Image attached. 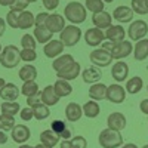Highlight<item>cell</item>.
Segmentation results:
<instances>
[{"label":"cell","mask_w":148,"mask_h":148,"mask_svg":"<svg viewBox=\"0 0 148 148\" xmlns=\"http://www.w3.org/2000/svg\"><path fill=\"white\" fill-rule=\"evenodd\" d=\"M83 116V108L77 102H70L65 107V117L68 121H79Z\"/></svg>","instance_id":"cb8c5ba5"},{"label":"cell","mask_w":148,"mask_h":148,"mask_svg":"<svg viewBox=\"0 0 148 148\" xmlns=\"http://www.w3.org/2000/svg\"><path fill=\"white\" fill-rule=\"evenodd\" d=\"M34 25H36L34 14L30 10H22L19 14V18H18V28L19 30H28L30 27H34Z\"/></svg>","instance_id":"603a6c76"},{"label":"cell","mask_w":148,"mask_h":148,"mask_svg":"<svg viewBox=\"0 0 148 148\" xmlns=\"http://www.w3.org/2000/svg\"><path fill=\"white\" fill-rule=\"evenodd\" d=\"M42 2L47 10H55L59 6V0H42Z\"/></svg>","instance_id":"bcb514c9"},{"label":"cell","mask_w":148,"mask_h":148,"mask_svg":"<svg viewBox=\"0 0 148 148\" xmlns=\"http://www.w3.org/2000/svg\"><path fill=\"white\" fill-rule=\"evenodd\" d=\"M107 126L110 129H113V130H123L126 127V117L125 114H121L119 113V111H116V113H111L107 119Z\"/></svg>","instance_id":"ac0fdd59"},{"label":"cell","mask_w":148,"mask_h":148,"mask_svg":"<svg viewBox=\"0 0 148 148\" xmlns=\"http://www.w3.org/2000/svg\"><path fill=\"white\" fill-rule=\"evenodd\" d=\"M2 51H3V47H2V45H0V53H2Z\"/></svg>","instance_id":"6125c7cd"},{"label":"cell","mask_w":148,"mask_h":148,"mask_svg":"<svg viewBox=\"0 0 148 148\" xmlns=\"http://www.w3.org/2000/svg\"><path fill=\"white\" fill-rule=\"evenodd\" d=\"M64 47H65V46H64V43L61 42V40H51V42H47V43L45 45L43 52H45V55H46L47 58L55 59V58H58L59 55H62Z\"/></svg>","instance_id":"4fadbf2b"},{"label":"cell","mask_w":148,"mask_h":148,"mask_svg":"<svg viewBox=\"0 0 148 148\" xmlns=\"http://www.w3.org/2000/svg\"><path fill=\"white\" fill-rule=\"evenodd\" d=\"M126 89L119 83H113L107 88V99L113 104H121L126 99Z\"/></svg>","instance_id":"ba28073f"},{"label":"cell","mask_w":148,"mask_h":148,"mask_svg":"<svg viewBox=\"0 0 148 148\" xmlns=\"http://www.w3.org/2000/svg\"><path fill=\"white\" fill-rule=\"evenodd\" d=\"M21 93L25 96V98H30V96H37L40 95V90H39V84L36 83V80H31V82H24L22 88H21Z\"/></svg>","instance_id":"1f68e13d"},{"label":"cell","mask_w":148,"mask_h":148,"mask_svg":"<svg viewBox=\"0 0 148 148\" xmlns=\"http://www.w3.org/2000/svg\"><path fill=\"white\" fill-rule=\"evenodd\" d=\"M104 49L110 51L113 59H123V58H127L130 53H133V45L129 42V40H125V42H120V43H104L102 45Z\"/></svg>","instance_id":"277c9868"},{"label":"cell","mask_w":148,"mask_h":148,"mask_svg":"<svg viewBox=\"0 0 148 148\" xmlns=\"http://www.w3.org/2000/svg\"><path fill=\"white\" fill-rule=\"evenodd\" d=\"M30 3L27 2V0H16L15 2V5L12 6L10 9H16V10H27V6H28Z\"/></svg>","instance_id":"7dc6e473"},{"label":"cell","mask_w":148,"mask_h":148,"mask_svg":"<svg viewBox=\"0 0 148 148\" xmlns=\"http://www.w3.org/2000/svg\"><path fill=\"white\" fill-rule=\"evenodd\" d=\"M59 147H61V148H73L70 139H62V142L59 144Z\"/></svg>","instance_id":"db71d44e"},{"label":"cell","mask_w":148,"mask_h":148,"mask_svg":"<svg viewBox=\"0 0 148 148\" xmlns=\"http://www.w3.org/2000/svg\"><path fill=\"white\" fill-rule=\"evenodd\" d=\"M86 12H88V9H86L82 3L70 2L64 9V18L68 19L73 25H79V24L86 21V16H88Z\"/></svg>","instance_id":"6da1fadb"},{"label":"cell","mask_w":148,"mask_h":148,"mask_svg":"<svg viewBox=\"0 0 148 148\" xmlns=\"http://www.w3.org/2000/svg\"><path fill=\"white\" fill-rule=\"evenodd\" d=\"M5 30H6V21L3 18H0V37L5 34Z\"/></svg>","instance_id":"f5cc1de1"},{"label":"cell","mask_w":148,"mask_h":148,"mask_svg":"<svg viewBox=\"0 0 148 148\" xmlns=\"http://www.w3.org/2000/svg\"><path fill=\"white\" fill-rule=\"evenodd\" d=\"M84 3H86L84 8L89 12H92V14H98V12L104 10V6H105L104 0H86Z\"/></svg>","instance_id":"8d00e7d4"},{"label":"cell","mask_w":148,"mask_h":148,"mask_svg":"<svg viewBox=\"0 0 148 148\" xmlns=\"http://www.w3.org/2000/svg\"><path fill=\"white\" fill-rule=\"evenodd\" d=\"M19 93L21 90L18 89V86L15 83H6L2 89H0V98L3 101H8V102H14L19 98Z\"/></svg>","instance_id":"7c38bea8"},{"label":"cell","mask_w":148,"mask_h":148,"mask_svg":"<svg viewBox=\"0 0 148 148\" xmlns=\"http://www.w3.org/2000/svg\"><path fill=\"white\" fill-rule=\"evenodd\" d=\"M145 3H147V8H148V0H145Z\"/></svg>","instance_id":"e7e4bbea"},{"label":"cell","mask_w":148,"mask_h":148,"mask_svg":"<svg viewBox=\"0 0 148 148\" xmlns=\"http://www.w3.org/2000/svg\"><path fill=\"white\" fill-rule=\"evenodd\" d=\"M18 148H31V147H30V145H24V144H22V145H19Z\"/></svg>","instance_id":"680465c9"},{"label":"cell","mask_w":148,"mask_h":148,"mask_svg":"<svg viewBox=\"0 0 148 148\" xmlns=\"http://www.w3.org/2000/svg\"><path fill=\"white\" fill-rule=\"evenodd\" d=\"M15 127V119L8 114H0V130H12Z\"/></svg>","instance_id":"74e56055"},{"label":"cell","mask_w":148,"mask_h":148,"mask_svg":"<svg viewBox=\"0 0 148 148\" xmlns=\"http://www.w3.org/2000/svg\"><path fill=\"white\" fill-rule=\"evenodd\" d=\"M53 89L56 92V95L59 98H64V96H68L71 92H73V86L70 84V82L67 80H62V79H58L53 84Z\"/></svg>","instance_id":"f1b7e54d"},{"label":"cell","mask_w":148,"mask_h":148,"mask_svg":"<svg viewBox=\"0 0 148 148\" xmlns=\"http://www.w3.org/2000/svg\"><path fill=\"white\" fill-rule=\"evenodd\" d=\"M21 46H22V49H33V51H36L37 40L31 34H24L21 37Z\"/></svg>","instance_id":"ab89813d"},{"label":"cell","mask_w":148,"mask_h":148,"mask_svg":"<svg viewBox=\"0 0 148 148\" xmlns=\"http://www.w3.org/2000/svg\"><path fill=\"white\" fill-rule=\"evenodd\" d=\"M89 58H90V62L95 67H101V68L108 67L111 62H113V56H111L110 51H107V49H104V47L92 51Z\"/></svg>","instance_id":"52a82bcc"},{"label":"cell","mask_w":148,"mask_h":148,"mask_svg":"<svg viewBox=\"0 0 148 148\" xmlns=\"http://www.w3.org/2000/svg\"><path fill=\"white\" fill-rule=\"evenodd\" d=\"M8 142V135L5 133V130H0V147L5 145Z\"/></svg>","instance_id":"f907efd6"},{"label":"cell","mask_w":148,"mask_h":148,"mask_svg":"<svg viewBox=\"0 0 148 148\" xmlns=\"http://www.w3.org/2000/svg\"><path fill=\"white\" fill-rule=\"evenodd\" d=\"M71 62H74V58H73L71 55H68V53H65V55H59L58 58L53 59L52 68L58 73V71H61L62 68H65L67 65H70Z\"/></svg>","instance_id":"d6a6232c"},{"label":"cell","mask_w":148,"mask_h":148,"mask_svg":"<svg viewBox=\"0 0 148 148\" xmlns=\"http://www.w3.org/2000/svg\"><path fill=\"white\" fill-rule=\"evenodd\" d=\"M126 31L121 25H111L107 28L105 33V39H108V42L111 43H120V42H125L126 39Z\"/></svg>","instance_id":"9a60e30c"},{"label":"cell","mask_w":148,"mask_h":148,"mask_svg":"<svg viewBox=\"0 0 148 148\" xmlns=\"http://www.w3.org/2000/svg\"><path fill=\"white\" fill-rule=\"evenodd\" d=\"M0 113H2V107H0Z\"/></svg>","instance_id":"03108f58"},{"label":"cell","mask_w":148,"mask_h":148,"mask_svg":"<svg viewBox=\"0 0 148 148\" xmlns=\"http://www.w3.org/2000/svg\"><path fill=\"white\" fill-rule=\"evenodd\" d=\"M82 39V30L80 27L77 25H73V24H70V25H67L62 31L59 33V40L64 43V46L67 47H71V46H76Z\"/></svg>","instance_id":"5b68a950"},{"label":"cell","mask_w":148,"mask_h":148,"mask_svg":"<svg viewBox=\"0 0 148 148\" xmlns=\"http://www.w3.org/2000/svg\"><path fill=\"white\" fill-rule=\"evenodd\" d=\"M15 2H16V0H0V6H5V8L6 6H10L12 8V6L15 5Z\"/></svg>","instance_id":"816d5d0a"},{"label":"cell","mask_w":148,"mask_h":148,"mask_svg":"<svg viewBox=\"0 0 148 148\" xmlns=\"http://www.w3.org/2000/svg\"><path fill=\"white\" fill-rule=\"evenodd\" d=\"M42 102V99H40V95H37V96H30V98H27V105L28 107H36L37 104H40Z\"/></svg>","instance_id":"c3c4849f"},{"label":"cell","mask_w":148,"mask_h":148,"mask_svg":"<svg viewBox=\"0 0 148 148\" xmlns=\"http://www.w3.org/2000/svg\"><path fill=\"white\" fill-rule=\"evenodd\" d=\"M142 148H148V144H147V145H144V147H142Z\"/></svg>","instance_id":"be15d7a7"},{"label":"cell","mask_w":148,"mask_h":148,"mask_svg":"<svg viewBox=\"0 0 148 148\" xmlns=\"http://www.w3.org/2000/svg\"><path fill=\"white\" fill-rule=\"evenodd\" d=\"M142 88H144V80L139 76H135V77H132L126 82V92L130 93V95L139 93L142 90Z\"/></svg>","instance_id":"f546056e"},{"label":"cell","mask_w":148,"mask_h":148,"mask_svg":"<svg viewBox=\"0 0 148 148\" xmlns=\"http://www.w3.org/2000/svg\"><path fill=\"white\" fill-rule=\"evenodd\" d=\"M139 110L142 111V114L148 116V98H147V99H142V101H141V104H139Z\"/></svg>","instance_id":"681fc988"},{"label":"cell","mask_w":148,"mask_h":148,"mask_svg":"<svg viewBox=\"0 0 148 148\" xmlns=\"http://www.w3.org/2000/svg\"><path fill=\"white\" fill-rule=\"evenodd\" d=\"M102 77V73L101 70H98V67H88L82 71V79L84 83H89V84H93V83H98Z\"/></svg>","instance_id":"44dd1931"},{"label":"cell","mask_w":148,"mask_h":148,"mask_svg":"<svg viewBox=\"0 0 148 148\" xmlns=\"http://www.w3.org/2000/svg\"><path fill=\"white\" fill-rule=\"evenodd\" d=\"M51 127H52V130H53L55 133H58V135H59V138H61V135H62V133L67 130V127H65V123H64L62 120H53Z\"/></svg>","instance_id":"b9f144b4"},{"label":"cell","mask_w":148,"mask_h":148,"mask_svg":"<svg viewBox=\"0 0 148 148\" xmlns=\"http://www.w3.org/2000/svg\"><path fill=\"white\" fill-rule=\"evenodd\" d=\"M147 90H148V86H147Z\"/></svg>","instance_id":"003e7915"},{"label":"cell","mask_w":148,"mask_h":148,"mask_svg":"<svg viewBox=\"0 0 148 148\" xmlns=\"http://www.w3.org/2000/svg\"><path fill=\"white\" fill-rule=\"evenodd\" d=\"M33 111H34V119L40 120V121L51 116V110H49V107L45 105L43 102H40V104H37L36 107H33Z\"/></svg>","instance_id":"836d02e7"},{"label":"cell","mask_w":148,"mask_h":148,"mask_svg":"<svg viewBox=\"0 0 148 148\" xmlns=\"http://www.w3.org/2000/svg\"><path fill=\"white\" fill-rule=\"evenodd\" d=\"M40 99H42V102L45 105L52 107V105H56L59 102L61 98L56 95V92L53 89V84H49V86H46V88L40 92Z\"/></svg>","instance_id":"d6986e66"},{"label":"cell","mask_w":148,"mask_h":148,"mask_svg":"<svg viewBox=\"0 0 148 148\" xmlns=\"http://www.w3.org/2000/svg\"><path fill=\"white\" fill-rule=\"evenodd\" d=\"M19 117L24 120V121H30L31 119H34V111L31 107H25V108H21L19 111Z\"/></svg>","instance_id":"7bdbcfd3"},{"label":"cell","mask_w":148,"mask_h":148,"mask_svg":"<svg viewBox=\"0 0 148 148\" xmlns=\"http://www.w3.org/2000/svg\"><path fill=\"white\" fill-rule=\"evenodd\" d=\"M40 142L47 145V147H51V148H53L55 145L59 144V135L55 133L52 129H46V130H43L40 133Z\"/></svg>","instance_id":"484cf974"},{"label":"cell","mask_w":148,"mask_h":148,"mask_svg":"<svg viewBox=\"0 0 148 148\" xmlns=\"http://www.w3.org/2000/svg\"><path fill=\"white\" fill-rule=\"evenodd\" d=\"M105 40V33L101 30V28H89L88 31L84 33V42L88 46L90 47H96V46H99L102 42Z\"/></svg>","instance_id":"9c48e42d"},{"label":"cell","mask_w":148,"mask_h":148,"mask_svg":"<svg viewBox=\"0 0 148 148\" xmlns=\"http://www.w3.org/2000/svg\"><path fill=\"white\" fill-rule=\"evenodd\" d=\"M82 108H83V114L88 119H95V117L99 116V113H101L99 104H98V101H93V99L88 101Z\"/></svg>","instance_id":"4dcf8cb0"},{"label":"cell","mask_w":148,"mask_h":148,"mask_svg":"<svg viewBox=\"0 0 148 148\" xmlns=\"http://www.w3.org/2000/svg\"><path fill=\"white\" fill-rule=\"evenodd\" d=\"M65 18L64 15H58V14H49L47 19H46V28L51 31L52 34L55 33H61L65 28Z\"/></svg>","instance_id":"8fae6325"},{"label":"cell","mask_w":148,"mask_h":148,"mask_svg":"<svg viewBox=\"0 0 148 148\" xmlns=\"http://www.w3.org/2000/svg\"><path fill=\"white\" fill-rule=\"evenodd\" d=\"M129 76V65L123 61H117V62L113 65L111 68V77H113L117 83L125 82Z\"/></svg>","instance_id":"2e32d148"},{"label":"cell","mask_w":148,"mask_h":148,"mask_svg":"<svg viewBox=\"0 0 148 148\" xmlns=\"http://www.w3.org/2000/svg\"><path fill=\"white\" fill-rule=\"evenodd\" d=\"M133 56L136 61H145L148 58V39H142L133 46Z\"/></svg>","instance_id":"d4e9b609"},{"label":"cell","mask_w":148,"mask_h":148,"mask_svg":"<svg viewBox=\"0 0 148 148\" xmlns=\"http://www.w3.org/2000/svg\"><path fill=\"white\" fill-rule=\"evenodd\" d=\"M18 76L22 82H31V80H36L37 77V68L31 64H25L24 67L19 68V73Z\"/></svg>","instance_id":"83f0119b"},{"label":"cell","mask_w":148,"mask_h":148,"mask_svg":"<svg viewBox=\"0 0 148 148\" xmlns=\"http://www.w3.org/2000/svg\"><path fill=\"white\" fill-rule=\"evenodd\" d=\"M80 74H82V67H80L79 62H76V61H74V62H71V64L67 65L65 68H62L61 71H58L56 76H58V79L71 82V80H74V79H77Z\"/></svg>","instance_id":"30bf717a"},{"label":"cell","mask_w":148,"mask_h":148,"mask_svg":"<svg viewBox=\"0 0 148 148\" xmlns=\"http://www.w3.org/2000/svg\"><path fill=\"white\" fill-rule=\"evenodd\" d=\"M34 148H51V147H47V145H45V144H42V142H40L39 145H36Z\"/></svg>","instance_id":"9f6ffc18"},{"label":"cell","mask_w":148,"mask_h":148,"mask_svg":"<svg viewBox=\"0 0 148 148\" xmlns=\"http://www.w3.org/2000/svg\"><path fill=\"white\" fill-rule=\"evenodd\" d=\"M121 148H138L135 144H125V145H121Z\"/></svg>","instance_id":"11a10c76"},{"label":"cell","mask_w":148,"mask_h":148,"mask_svg":"<svg viewBox=\"0 0 148 148\" xmlns=\"http://www.w3.org/2000/svg\"><path fill=\"white\" fill-rule=\"evenodd\" d=\"M6 84V82H5V79H2V77H0V89H2L3 88V86Z\"/></svg>","instance_id":"6f0895ef"},{"label":"cell","mask_w":148,"mask_h":148,"mask_svg":"<svg viewBox=\"0 0 148 148\" xmlns=\"http://www.w3.org/2000/svg\"><path fill=\"white\" fill-rule=\"evenodd\" d=\"M70 142H71L73 148H86L88 147V142H86V139L83 136H74L70 139Z\"/></svg>","instance_id":"ee69618b"},{"label":"cell","mask_w":148,"mask_h":148,"mask_svg":"<svg viewBox=\"0 0 148 148\" xmlns=\"http://www.w3.org/2000/svg\"><path fill=\"white\" fill-rule=\"evenodd\" d=\"M0 107H2V113L3 114H8V116H12V117H15L18 114V111H21V107H19V104L16 101H14V102L5 101Z\"/></svg>","instance_id":"e575fe53"},{"label":"cell","mask_w":148,"mask_h":148,"mask_svg":"<svg viewBox=\"0 0 148 148\" xmlns=\"http://www.w3.org/2000/svg\"><path fill=\"white\" fill-rule=\"evenodd\" d=\"M130 8L133 10V14H136V15H147L148 14V8H147L145 0H132Z\"/></svg>","instance_id":"d590c367"},{"label":"cell","mask_w":148,"mask_h":148,"mask_svg":"<svg viewBox=\"0 0 148 148\" xmlns=\"http://www.w3.org/2000/svg\"><path fill=\"white\" fill-rule=\"evenodd\" d=\"M107 88L108 86L104 83H93L89 88V96L92 98L93 101H102L107 99Z\"/></svg>","instance_id":"7402d4cb"},{"label":"cell","mask_w":148,"mask_h":148,"mask_svg":"<svg viewBox=\"0 0 148 148\" xmlns=\"http://www.w3.org/2000/svg\"><path fill=\"white\" fill-rule=\"evenodd\" d=\"M113 18L119 22H132L133 19V10L129 6H119L113 12Z\"/></svg>","instance_id":"ffe728a7"},{"label":"cell","mask_w":148,"mask_h":148,"mask_svg":"<svg viewBox=\"0 0 148 148\" xmlns=\"http://www.w3.org/2000/svg\"><path fill=\"white\" fill-rule=\"evenodd\" d=\"M19 56L24 62H33V61L37 59V53L33 49H22V51H19Z\"/></svg>","instance_id":"60d3db41"},{"label":"cell","mask_w":148,"mask_h":148,"mask_svg":"<svg viewBox=\"0 0 148 148\" xmlns=\"http://www.w3.org/2000/svg\"><path fill=\"white\" fill-rule=\"evenodd\" d=\"M114 0H104V3H113Z\"/></svg>","instance_id":"91938a15"},{"label":"cell","mask_w":148,"mask_h":148,"mask_svg":"<svg viewBox=\"0 0 148 148\" xmlns=\"http://www.w3.org/2000/svg\"><path fill=\"white\" fill-rule=\"evenodd\" d=\"M47 16H49L47 12H40V14L36 16V25H34V27H42V25H46V19H47Z\"/></svg>","instance_id":"f6af8a7d"},{"label":"cell","mask_w":148,"mask_h":148,"mask_svg":"<svg viewBox=\"0 0 148 148\" xmlns=\"http://www.w3.org/2000/svg\"><path fill=\"white\" fill-rule=\"evenodd\" d=\"M30 138H31V132L25 125H15V127L12 129V139H14L16 144L22 145V144H25Z\"/></svg>","instance_id":"e0dca14e"},{"label":"cell","mask_w":148,"mask_h":148,"mask_svg":"<svg viewBox=\"0 0 148 148\" xmlns=\"http://www.w3.org/2000/svg\"><path fill=\"white\" fill-rule=\"evenodd\" d=\"M21 62V56H19V51L15 45H8L6 47H3L2 53H0V65L3 68L12 70L18 67V64Z\"/></svg>","instance_id":"7a4b0ae2"},{"label":"cell","mask_w":148,"mask_h":148,"mask_svg":"<svg viewBox=\"0 0 148 148\" xmlns=\"http://www.w3.org/2000/svg\"><path fill=\"white\" fill-rule=\"evenodd\" d=\"M147 34H148V24L144 19H136V21L130 22V25L127 28V36L130 40L139 42V40L145 39Z\"/></svg>","instance_id":"8992f818"},{"label":"cell","mask_w":148,"mask_h":148,"mask_svg":"<svg viewBox=\"0 0 148 148\" xmlns=\"http://www.w3.org/2000/svg\"><path fill=\"white\" fill-rule=\"evenodd\" d=\"M92 22L96 28H101V30L108 28V27L113 25V15L108 14L107 10H101V12H98V14H93Z\"/></svg>","instance_id":"5bb4252c"},{"label":"cell","mask_w":148,"mask_h":148,"mask_svg":"<svg viewBox=\"0 0 148 148\" xmlns=\"http://www.w3.org/2000/svg\"><path fill=\"white\" fill-rule=\"evenodd\" d=\"M27 2H28V3H36L37 0H27Z\"/></svg>","instance_id":"94428289"},{"label":"cell","mask_w":148,"mask_h":148,"mask_svg":"<svg viewBox=\"0 0 148 148\" xmlns=\"http://www.w3.org/2000/svg\"><path fill=\"white\" fill-rule=\"evenodd\" d=\"M98 142L102 148H119L123 145V138L121 133L119 130H113V129H102L99 136H98Z\"/></svg>","instance_id":"3957f363"},{"label":"cell","mask_w":148,"mask_h":148,"mask_svg":"<svg viewBox=\"0 0 148 148\" xmlns=\"http://www.w3.org/2000/svg\"><path fill=\"white\" fill-rule=\"evenodd\" d=\"M34 39L37 40V43L40 45H46L47 42L52 40V33L46 28V25H42V27H34Z\"/></svg>","instance_id":"4316f807"},{"label":"cell","mask_w":148,"mask_h":148,"mask_svg":"<svg viewBox=\"0 0 148 148\" xmlns=\"http://www.w3.org/2000/svg\"><path fill=\"white\" fill-rule=\"evenodd\" d=\"M22 10H16V9H10L6 15V24L10 27V28H18V18H19V14Z\"/></svg>","instance_id":"f35d334b"}]
</instances>
